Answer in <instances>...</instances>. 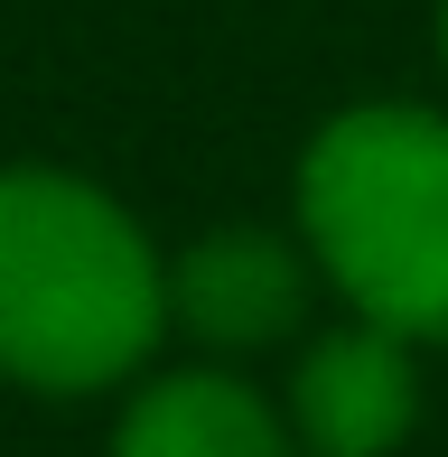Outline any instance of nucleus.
Masks as SVG:
<instances>
[{
  "label": "nucleus",
  "mask_w": 448,
  "mask_h": 457,
  "mask_svg": "<svg viewBox=\"0 0 448 457\" xmlns=\"http://www.w3.org/2000/svg\"><path fill=\"white\" fill-rule=\"evenodd\" d=\"M290 234L345 318L448 345V112L402 94L328 112L290 178Z\"/></svg>",
  "instance_id": "2"
},
{
  "label": "nucleus",
  "mask_w": 448,
  "mask_h": 457,
  "mask_svg": "<svg viewBox=\"0 0 448 457\" xmlns=\"http://www.w3.org/2000/svg\"><path fill=\"white\" fill-rule=\"evenodd\" d=\"M169 337V253L112 187L19 159L0 169V383L37 402L140 383Z\"/></svg>",
  "instance_id": "1"
},
{
  "label": "nucleus",
  "mask_w": 448,
  "mask_h": 457,
  "mask_svg": "<svg viewBox=\"0 0 448 457\" xmlns=\"http://www.w3.org/2000/svg\"><path fill=\"white\" fill-rule=\"evenodd\" d=\"M318 262L299 234L271 224H215L187 253H169V337L206 345V364L224 355H261V345H290L309 318Z\"/></svg>",
  "instance_id": "3"
},
{
  "label": "nucleus",
  "mask_w": 448,
  "mask_h": 457,
  "mask_svg": "<svg viewBox=\"0 0 448 457\" xmlns=\"http://www.w3.org/2000/svg\"><path fill=\"white\" fill-rule=\"evenodd\" d=\"M112 457H299L290 411L234 364H169L140 373L112 420Z\"/></svg>",
  "instance_id": "5"
},
{
  "label": "nucleus",
  "mask_w": 448,
  "mask_h": 457,
  "mask_svg": "<svg viewBox=\"0 0 448 457\" xmlns=\"http://www.w3.org/2000/svg\"><path fill=\"white\" fill-rule=\"evenodd\" d=\"M420 355L430 345L364 318L318 327L290 364V402H280L299 457H402L420 429Z\"/></svg>",
  "instance_id": "4"
},
{
  "label": "nucleus",
  "mask_w": 448,
  "mask_h": 457,
  "mask_svg": "<svg viewBox=\"0 0 448 457\" xmlns=\"http://www.w3.org/2000/svg\"><path fill=\"white\" fill-rule=\"evenodd\" d=\"M439 66H448V0H439Z\"/></svg>",
  "instance_id": "6"
}]
</instances>
